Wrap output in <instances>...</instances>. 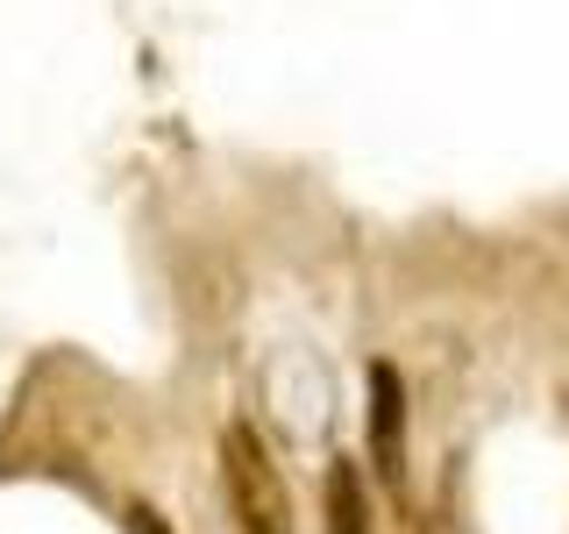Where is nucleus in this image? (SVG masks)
<instances>
[{"label": "nucleus", "instance_id": "f257e3e1", "mask_svg": "<svg viewBox=\"0 0 569 534\" xmlns=\"http://www.w3.org/2000/svg\"><path fill=\"white\" fill-rule=\"evenodd\" d=\"M221 485H228V506H236L242 534H292V492H284V471H278V456L263 449V435L249 421H236L221 435Z\"/></svg>", "mask_w": 569, "mask_h": 534}, {"label": "nucleus", "instance_id": "f03ea898", "mask_svg": "<svg viewBox=\"0 0 569 534\" xmlns=\"http://www.w3.org/2000/svg\"><path fill=\"white\" fill-rule=\"evenodd\" d=\"M370 463L378 477H399L406 463V385L391 364H370Z\"/></svg>", "mask_w": 569, "mask_h": 534}, {"label": "nucleus", "instance_id": "7ed1b4c3", "mask_svg": "<svg viewBox=\"0 0 569 534\" xmlns=\"http://www.w3.org/2000/svg\"><path fill=\"white\" fill-rule=\"evenodd\" d=\"M328 534H378V521H370V485H363V463L356 456L328 463Z\"/></svg>", "mask_w": 569, "mask_h": 534}, {"label": "nucleus", "instance_id": "20e7f679", "mask_svg": "<svg viewBox=\"0 0 569 534\" xmlns=\"http://www.w3.org/2000/svg\"><path fill=\"white\" fill-rule=\"evenodd\" d=\"M129 521H136V534H164V521H157V513H150V506H136V513H129Z\"/></svg>", "mask_w": 569, "mask_h": 534}]
</instances>
